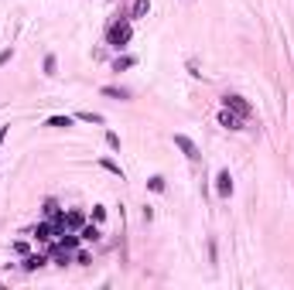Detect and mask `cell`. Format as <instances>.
I'll return each mask as SVG.
<instances>
[{"mask_svg": "<svg viewBox=\"0 0 294 290\" xmlns=\"http://www.w3.org/2000/svg\"><path fill=\"white\" fill-rule=\"evenodd\" d=\"M130 38H134V28H130V21L113 24V28H110V34H106V41H110L116 51H124V48L130 45Z\"/></svg>", "mask_w": 294, "mask_h": 290, "instance_id": "cell-1", "label": "cell"}, {"mask_svg": "<svg viewBox=\"0 0 294 290\" xmlns=\"http://www.w3.org/2000/svg\"><path fill=\"white\" fill-rule=\"evenodd\" d=\"M223 110H233V113H239V116L247 120L250 113H253V106H250L243 96H236V92H226V96H223Z\"/></svg>", "mask_w": 294, "mask_h": 290, "instance_id": "cell-2", "label": "cell"}, {"mask_svg": "<svg viewBox=\"0 0 294 290\" xmlns=\"http://www.w3.org/2000/svg\"><path fill=\"white\" fill-rule=\"evenodd\" d=\"M175 147H178L188 161H199V157H202V154H199V147H195V140H192V137H185V134H175Z\"/></svg>", "mask_w": 294, "mask_h": 290, "instance_id": "cell-3", "label": "cell"}, {"mask_svg": "<svg viewBox=\"0 0 294 290\" xmlns=\"http://www.w3.org/2000/svg\"><path fill=\"white\" fill-rule=\"evenodd\" d=\"M215 195H219V198H229V195H233V174H229V171H219V174H215Z\"/></svg>", "mask_w": 294, "mask_h": 290, "instance_id": "cell-4", "label": "cell"}, {"mask_svg": "<svg viewBox=\"0 0 294 290\" xmlns=\"http://www.w3.org/2000/svg\"><path fill=\"white\" fill-rule=\"evenodd\" d=\"M219 126H226V130H243V116L233 110H223L219 113Z\"/></svg>", "mask_w": 294, "mask_h": 290, "instance_id": "cell-5", "label": "cell"}, {"mask_svg": "<svg viewBox=\"0 0 294 290\" xmlns=\"http://www.w3.org/2000/svg\"><path fill=\"white\" fill-rule=\"evenodd\" d=\"M45 263H48L45 253H28V256H24V263H21V270H24V273H34V270H41Z\"/></svg>", "mask_w": 294, "mask_h": 290, "instance_id": "cell-6", "label": "cell"}, {"mask_svg": "<svg viewBox=\"0 0 294 290\" xmlns=\"http://www.w3.org/2000/svg\"><path fill=\"white\" fill-rule=\"evenodd\" d=\"M34 239H38V243H48V239H55L58 235V229H55V222H41V225H34Z\"/></svg>", "mask_w": 294, "mask_h": 290, "instance_id": "cell-7", "label": "cell"}, {"mask_svg": "<svg viewBox=\"0 0 294 290\" xmlns=\"http://www.w3.org/2000/svg\"><path fill=\"white\" fill-rule=\"evenodd\" d=\"M100 222H86V225H82V229H79V239H82V243H96V239H100Z\"/></svg>", "mask_w": 294, "mask_h": 290, "instance_id": "cell-8", "label": "cell"}, {"mask_svg": "<svg viewBox=\"0 0 294 290\" xmlns=\"http://www.w3.org/2000/svg\"><path fill=\"white\" fill-rule=\"evenodd\" d=\"M72 123H76V116H62V113H58V116H48V123L45 126H52V130H68V126H72Z\"/></svg>", "mask_w": 294, "mask_h": 290, "instance_id": "cell-9", "label": "cell"}, {"mask_svg": "<svg viewBox=\"0 0 294 290\" xmlns=\"http://www.w3.org/2000/svg\"><path fill=\"white\" fill-rule=\"evenodd\" d=\"M151 14V0H134V7H130V21H140Z\"/></svg>", "mask_w": 294, "mask_h": 290, "instance_id": "cell-10", "label": "cell"}, {"mask_svg": "<svg viewBox=\"0 0 294 290\" xmlns=\"http://www.w3.org/2000/svg\"><path fill=\"white\" fill-rule=\"evenodd\" d=\"M134 65H137L134 55H116L113 58V72H127V68H134Z\"/></svg>", "mask_w": 294, "mask_h": 290, "instance_id": "cell-11", "label": "cell"}, {"mask_svg": "<svg viewBox=\"0 0 294 290\" xmlns=\"http://www.w3.org/2000/svg\"><path fill=\"white\" fill-rule=\"evenodd\" d=\"M103 96H110V99H130V89H124V86H103Z\"/></svg>", "mask_w": 294, "mask_h": 290, "instance_id": "cell-12", "label": "cell"}, {"mask_svg": "<svg viewBox=\"0 0 294 290\" xmlns=\"http://www.w3.org/2000/svg\"><path fill=\"white\" fill-rule=\"evenodd\" d=\"M82 225H86V215H82L79 208H76V212H68V215H65V229H82Z\"/></svg>", "mask_w": 294, "mask_h": 290, "instance_id": "cell-13", "label": "cell"}, {"mask_svg": "<svg viewBox=\"0 0 294 290\" xmlns=\"http://www.w3.org/2000/svg\"><path fill=\"white\" fill-rule=\"evenodd\" d=\"M100 168L110 171V174H116V178L124 181V171H120V164H116V161H110V157H100Z\"/></svg>", "mask_w": 294, "mask_h": 290, "instance_id": "cell-14", "label": "cell"}, {"mask_svg": "<svg viewBox=\"0 0 294 290\" xmlns=\"http://www.w3.org/2000/svg\"><path fill=\"white\" fill-rule=\"evenodd\" d=\"M76 120H82V123H96V126H100V123H103V113L86 110V113H76Z\"/></svg>", "mask_w": 294, "mask_h": 290, "instance_id": "cell-15", "label": "cell"}, {"mask_svg": "<svg viewBox=\"0 0 294 290\" xmlns=\"http://www.w3.org/2000/svg\"><path fill=\"white\" fill-rule=\"evenodd\" d=\"M45 75H48V78L58 75V58H55V55H48V58H45Z\"/></svg>", "mask_w": 294, "mask_h": 290, "instance_id": "cell-16", "label": "cell"}, {"mask_svg": "<svg viewBox=\"0 0 294 290\" xmlns=\"http://www.w3.org/2000/svg\"><path fill=\"white\" fill-rule=\"evenodd\" d=\"M147 188L151 191H164V178H161V174H151V178H147Z\"/></svg>", "mask_w": 294, "mask_h": 290, "instance_id": "cell-17", "label": "cell"}, {"mask_svg": "<svg viewBox=\"0 0 294 290\" xmlns=\"http://www.w3.org/2000/svg\"><path fill=\"white\" fill-rule=\"evenodd\" d=\"M106 147H113V150H120V134H113V130H106Z\"/></svg>", "mask_w": 294, "mask_h": 290, "instance_id": "cell-18", "label": "cell"}, {"mask_svg": "<svg viewBox=\"0 0 294 290\" xmlns=\"http://www.w3.org/2000/svg\"><path fill=\"white\" fill-rule=\"evenodd\" d=\"M14 253H17V256H28V253H31V246L24 243V239H17V243H14Z\"/></svg>", "mask_w": 294, "mask_h": 290, "instance_id": "cell-19", "label": "cell"}, {"mask_svg": "<svg viewBox=\"0 0 294 290\" xmlns=\"http://www.w3.org/2000/svg\"><path fill=\"white\" fill-rule=\"evenodd\" d=\"M106 219V208L103 205H92V222H103Z\"/></svg>", "mask_w": 294, "mask_h": 290, "instance_id": "cell-20", "label": "cell"}, {"mask_svg": "<svg viewBox=\"0 0 294 290\" xmlns=\"http://www.w3.org/2000/svg\"><path fill=\"white\" fill-rule=\"evenodd\" d=\"M11 58H14V51H11V48H4V51H0V65H7Z\"/></svg>", "mask_w": 294, "mask_h": 290, "instance_id": "cell-21", "label": "cell"}, {"mask_svg": "<svg viewBox=\"0 0 294 290\" xmlns=\"http://www.w3.org/2000/svg\"><path fill=\"white\" fill-rule=\"evenodd\" d=\"M7 134H11V126H0V147H4V140H7Z\"/></svg>", "mask_w": 294, "mask_h": 290, "instance_id": "cell-22", "label": "cell"}]
</instances>
